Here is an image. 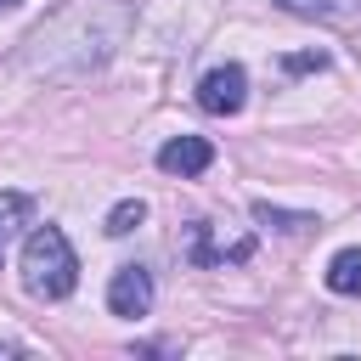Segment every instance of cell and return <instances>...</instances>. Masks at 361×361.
<instances>
[{
	"instance_id": "7c38bea8",
	"label": "cell",
	"mask_w": 361,
	"mask_h": 361,
	"mask_svg": "<svg viewBox=\"0 0 361 361\" xmlns=\"http://www.w3.org/2000/svg\"><path fill=\"white\" fill-rule=\"evenodd\" d=\"M282 68H288V73H310V68H327V56H322V51H305V56H288Z\"/></svg>"
},
{
	"instance_id": "5b68a950",
	"label": "cell",
	"mask_w": 361,
	"mask_h": 361,
	"mask_svg": "<svg viewBox=\"0 0 361 361\" xmlns=\"http://www.w3.org/2000/svg\"><path fill=\"white\" fill-rule=\"evenodd\" d=\"M209 164H214V147L203 135H175V141L158 147V169L164 175H203Z\"/></svg>"
},
{
	"instance_id": "3957f363",
	"label": "cell",
	"mask_w": 361,
	"mask_h": 361,
	"mask_svg": "<svg viewBox=\"0 0 361 361\" xmlns=\"http://www.w3.org/2000/svg\"><path fill=\"white\" fill-rule=\"evenodd\" d=\"M243 102H248V73H243L237 62H220V68H209V73L197 79V107H203V113L231 118V113H243Z\"/></svg>"
},
{
	"instance_id": "8fae6325",
	"label": "cell",
	"mask_w": 361,
	"mask_h": 361,
	"mask_svg": "<svg viewBox=\"0 0 361 361\" xmlns=\"http://www.w3.org/2000/svg\"><path fill=\"white\" fill-rule=\"evenodd\" d=\"M254 220L271 226V231H310L316 214H288V209H271V203H254Z\"/></svg>"
},
{
	"instance_id": "ba28073f",
	"label": "cell",
	"mask_w": 361,
	"mask_h": 361,
	"mask_svg": "<svg viewBox=\"0 0 361 361\" xmlns=\"http://www.w3.org/2000/svg\"><path fill=\"white\" fill-rule=\"evenodd\" d=\"M327 288L344 299H361V248H338L327 259Z\"/></svg>"
},
{
	"instance_id": "6da1fadb",
	"label": "cell",
	"mask_w": 361,
	"mask_h": 361,
	"mask_svg": "<svg viewBox=\"0 0 361 361\" xmlns=\"http://www.w3.org/2000/svg\"><path fill=\"white\" fill-rule=\"evenodd\" d=\"M130 28H135L130 0H68L23 39L17 62L39 79H85L130 39Z\"/></svg>"
},
{
	"instance_id": "277c9868",
	"label": "cell",
	"mask_w": 361,
	"mask_h": 361,
	"mask_svg": "<svg viewBox=\"0 0 361 361\" xmlns=\"http://www.w3.org/2000/svg\"><path fill=\"white\" fill-rule=\"evenodd\" d=\"M107 310L124 316V322L147 316V310H152V271H147V265H118L113 282H107Z\"/></svg>"
},
{
	"instance_id": "30bf717a",
	"label": "cell",
	"mask_w": 361,
	"mask_h": 361,
	"mask_svg": "<svg viewBox=\"0 0 361 361\" xmlns=\"http://www.w3.org/2000/svg\"><path fill=\"white\" fill-rule=\"evenodd\" d=\"M141 220H147V203H141V197H124V203L107 209V237H130Z\"/></svg>"
},
{
	"instance_id": "9c48e42d",
	"label": "cell",
	"mask_w": 361,
	"mask_h": 361,
	"mask_svg": "<svg viewBox=\"0 0 361 361\" xmlns=\"http://www.w3.org/2000/svg\"><path fill=\"white\" fill-rule=\"evenodd\" d=\"M28 214H34V197H28V192H0V243H6L11 231H23Z\"/></svg>"
},
{
	"instance_id": "4fadbf2b",
	"label": "cell",
	"mask_w": 361,
	"mask_h": 361,
	"mask_svg": "<svg viewBox=\"0 0 361 361\" xmlns=\"http://www.w3.org/2000/svg\"><path fill=\"white\" fill-rule=\"evenodd\" d=\"M11 6H17V0H0V11H11Z\"/></svg>"
},
{
	"instance_id": "7a4b0ae2",
	"label": "cell",
	"mask_w": 361,
	"mask_h": 361,
	"mask_svg": "<svg viewBox=\"0 0 361 361\" xmlns=\"http://www.w3.org/2000/svg\"><path fill=\"white\" fill-rule=\"evenodd\" d=\"M17 271H23V288H28L34 299H45V305H51V299H68V293L79 288V259H73L62 226H34L28 243H23Z\"/></svg>"
},
{
	"instance_id": "8992f818",
	"label": "cell",
	"mask_w": 361,
	"mask_h": 361,
	"mask_svg": "<svg viewBox=\"0 0 361 361\" xmlns=\"http://www.w3.org/2000/svg\"><path fill=\"white\" fill-rule=\"evenodd\" d=\"M276 11L288 17H305V23H327V28H355L361 23V0H271Z\"/></svg>"
},
{
	"instance_id": "52a82bcc",
	"label": "cell",
	"mask_w": 361,
	"mask_h": 361,
	"mask_svg": "<svg viewBox=\"0 0 361 361\" xmlns=\"http://www.w3.org/2000/svg\"><path fill=\"white\" fill-rule=\"evenodd\" d=\"M248 254H254L248 237H237L231 248H214L209 243V220H192V243H186V259L192 265H220V259H248Z\"/></svg>"
}]
</instances>
